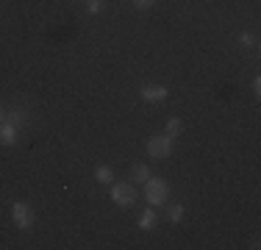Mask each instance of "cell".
Segmentation results:
<instances>
[{
    "label": "cell",
    "mask_w": 261,
    "mask_h": 250,
    "mask_svg": "<svg viewBox=\"0 0 261 250\" xmlns=\"http://www.w3.org/2000/svg\"><path fill=\"white\" fill-rule=\"evenodd\" d=\"M167 195H170V186H167V181L164 178H147L145 181V200L150 206H164V200Z\"/></svg>",
    "instance_id": "1"
},
{
    "label": "cell",
    "mask_w": 261,
    "mask_h": 250,
    "mask_svg": "<svg viewBox=\"0 0 261 250\" xmlns=\"http://www.w3.org/2000/svg\"><path fill=\"white\" fill-rule=\"evenodd\" d=\"M147 153H150L153 159H167V156H172V136H167V134L150 136V139H147Z\"/></svg>",
    "instance_id": "2"
},
{
    "label": "cell",
    "mask_w": 261,
    "mask_h": 250,
    "mask_svg": "<svg viewBox=\"0 0 261 250\" xmlns=\"http://www.w3.org/2000/svg\"><path fill=\"white\" fill-rule=\"evenodd\" d=\"M111 200H114L117 206H122V209H128V206H134L136 203V189H134V184H114L111 186Z\"/></svg>",
    "instance_id": "3"
},
{
    "label": "cell",
    "mask_w": 261,
    "mask_h": 250,
    "mask_svg": "<svg viewBox=\"0 0 261 250\" xmlns=\"http://www.w3.org/2000/svg\"><path fill=\"white\" fill-rule=\"evenodd\" d=\"M11 220H14L17 228L28 231L31 225H34V209H31L28 203H22V200H17V203L11 206Z\"/></svg>",
    "instance_id": "4"
},
{
    "label": "cell",
    "mask_w": 261,
    "mask_h": 250,
    "mask_svg": "<svg viewBox=\"0 0 261 250\" xmlns=\"http://www.w3.org/2000/svg\"><path fill=\"white\" fill-rule=\"evenodd\" d=\"M142 100H150V103H156V100H164L170 92H167V86H159V84H147V86H142Z\"/></svg>",
    "instance_id": "5"
},
{
    "label": "cell",
    "mask_w": 261,
    "mask_h": 250,
    "mask_svg": "<svg viewBox=\"0 0 261 250\" xmlns=\"http://www.w3.org/2000/svg\"><path fill=\"white\" fill-rule=\"evenodd\" d=\"M14 142H17V125L3 120L0 122V145H14Z\"/></svg>",
    "instance_id": "6"
},
{
    "label": "cell",
    "mask_w": 261,
    "mask_h": 250,
    "mask_svg": "<svg viewBox=\"0 0 261 250\" xmlns=\"http://www.w3.org/2000/svg\"><path fill=\"white\" fill-rule=\"evenodd\" d=\"M130 178H134V184H145V181L150 178V167L147 164H134L130 167Z\"/></svg>",
    "instance_id": "7"
},
{
    "label": "cell",
    "mask_w": 261,
    "mask_h": 250,
    "mask_svg": "<svg viewBox=\"0 0 261 250\" xmlns=\"http://www.w3.org/2000/svg\"><path fill=\"white\" fill-rule=\"evenodd\" d=\"M95 178H97V184H111V178H114V170H111L109 164H100L95 170Z\"/></svg>",
    "instance_id": "8"
},
{
    "label": "cell",
    "mask_w": 261,
    "mask_h": 250,
    "mask_svg": "<svg viewBox=\"0 0 261 250\" xmlns=\"http://www.w3.org/2000/svg\"><path fill=\"white\" fill-rule=\"evenodd\" d=\"M178 134H184V120H178V117L167 120V136H172V139H175Z\"/></svg>",
    "instance_id": "9"
},
{
    "label": "cell",
    "mask_w": 261,
    "mask_h": 250,
    "mask_svg": "<svg viewBox=\"0 0 261 250\" xmlns=\"http://www.w3.org/2000/svg\"><path fill=\"white\" fill-rule=\"evenodd\" d=\"M153 225H156V211H153V209H147L145 214L139 217V228H142V231H150Z\"/></svg>",
    "instance_id": "10"
},
{
    "label": "cell",
    "mask_w": 261,
    "mask_h": 250,
    "mask_svg": "<svg viewBox=\"0 0 261 250\" xmlns=\"http://www.w3.org/2000/svg\"><path fill=\"white\" fill-rule=\"evenodd\" d=\"M6 120H9L11 125H17V128H20V125H22V122H25V114H22V111H20V109H11V111H9V114H6Z\"/></svg>",
    "instance_id": "11"
},
{
    "label": "cell",
    "mask_w": 261,
    "mask_h": 250,
    "mask_svg": "<svg viewBox=\"0 0 261 250\" xmlns=\"http://www.w3.org/2000/svg\"><path fill=\"white\" fill-rule=\"evenodd\" d=\"M170 220L172 222H181L184 220V206H172V209H170Z\"/></svg>",
    "instance_id": "12"
},
{
    "label": "cell",
    "mask_w": 261,
    "mask_h": 250,
    "mask_svg": "<svg viewBox=\"0 0 261 250\" xmlns=\"http://www.w3.org/2000/svg\"><path fill=\"white\" fill-rule=\"evenodd\" d=\"M253 42H256V39H253L250 34H239V45L242 47H253Z\"/></svg>",
    "instance_id": "13"
},
{
    "label": "cell",
    "mask_w": 261,
    "mask_h": 250,
    "mask_svg": "<svg viewBox=\"0 0 261 250\" xmlns=\"http://www.w3.org/2000/svg\"><path fill=\"white\" fill-rule=\"evenodd\" d=\"M153 3H156V0H134V6H136V9H142V11L153 9Z\"/></svg>",
    "instance_id": "14"
},
{
    "label": "cell",
    "mask_w": 261,
    "mask_h": 250,
    "mask_svg": "<svg viewBox=\"0 0 261 250\" xmlns=\"http://www.w3.org/2000/svg\"><path fill=\"white\" fill-rule=\"evenodd\" d=\"M86 9H89V14H97V11H100V0H89Z\"/></svg>",
    "instance_id": "15"
},
{
    "label": "cell",
    "mask_w": 261,
    "mask_h": 250,
    "mask_svg": "<svg viewBox=\"0 0 261 250\" xmlns=\"http://www.w3.org/2000/svg\"><path fill=\"white\" fill-rule=\"evenodd\" d=\"M253 92H256V95L261 92V78H253Z\"/></svg>",
    "instance_id": "16"
},
{
    "label": "cell",
    "mask_w": 261,
    "mask_h": 250,
    "mask_svg": "<svg viewBox=\"0 0 261 250\" xmlns=\"http://www.w3.org/2000/svg\"><path fill=\"white\" fill-rule=\"evenodd\" d=\"M3 120H6V111H3V109H0V122H3Z\"/></svg>",
    "instance_id": "17"
}]
</instances>
